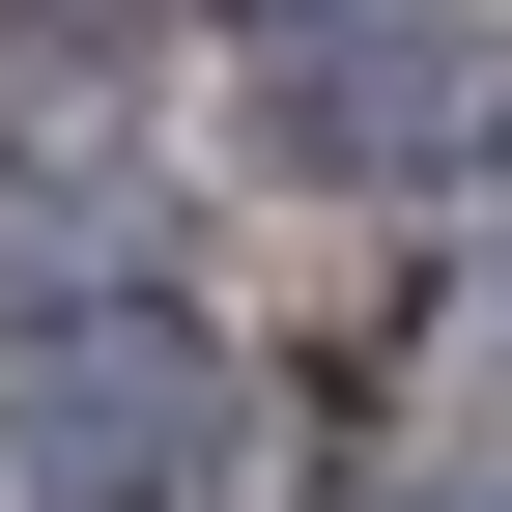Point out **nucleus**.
<instances>
[{
    "mask_svg": "<svg viewBox=\"0 0 512 512\" xmlns=\"http://www.w3.org/2000/svg\"><path fill=\"white\" fill-rule=\"evenodd\" d=\"M256 143H285L313 200H456V171H512V29L484 0H285Z\"/></svg>",
    "mask_w": 512,
    "mask_h": 512,
    "instance_id": "1",
    "label": "nucleus"
},
{
    "mask_svg": "<svg viewBox=\"0 0 512 512\" xmlns=\"http://www.w3.org/2000/svg\"><path fill=\"white\" fill-rule=\"evenodd\" d=\"M0 456L57 512H200L228 484V342L143 313V285H29L0 313Z\"/></svg>",
    "mask_w": 512,
    "mask_h": 512,
    "instance_id": "2",
    "label": "nucleus"
},
{
    "mask_svg": "<svg viewBox=\"0 0 512 512\" xmlns=\"http://www.w3.org/2000/svg\"><path fill=\"white\" fill-rule=\"evenodd\" d=\"M399 512H512V484H399Z\"/></svg>",
    "mask_w": 512,
    "mask_h": 512,
    "instance_id": "3",
    "label": "nucleus"
},
{
    "mask_svg": "<svg viewBox=\"0 0 512 512\" xmlns=\"http://www.w3.org/2000/svg\"><path fill=\"white\" fill-rule=\"evenodd\" d=\"M57 29H143V0H57Z\"/></svg>",
    "mask_w": 512,
    "mask_h": 512,
    "instance_id": "4",
    "label": "nucleus"
}]
</instances>
